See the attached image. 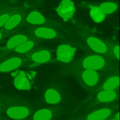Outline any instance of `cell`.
Here are the masks:
<instances>
[{
    "mask_svg": "<svg viewBox=\"0 0 120 120\" xmlns=\"http://www.w3.org/2000/svg\"><path fill=\"white\" fill-rule=\"evenodd\" d=\"M34 45V43L32 41H26L15 48V52L18 53H24L31 49Z\"/></svg>",
    "mask_w": 120,
    "mask_h": 120,
    "instance_id": "obj_21",
    "label": "cell"
},
{
    "mask_svg": "<svg viewBox=\"0 0 120 120\" xmlns=\"http://www.w3.org/2000/svg\"><path fill=\"white\" fill-rule=\"evenodd\" d=\"M90 14L93 21L98 23L103 21L105 16V14L102 10L97 6H91Z\"/></svg>",
    "mask_w": 120,
    "mask_h": 120,
    "instance_id": "obj_12",
    "label": "cell"
},
{
    "mask_svg": "<svg viewBox=\"0 0 120 120\" xmlns=\"http://www.w3.org/2000/svg\"><path fill=\"white\" fill-rule=\"evenodd\" d=\"M99 8L105 14H110L117 8L118 6L112 2H105L101 4Z\"/></svg>",
    "mask_w": 120,
    "mask_h": 120,
    "instance_id": "obj_22",
    "label": "cell"
},
{
    "mask_svg": "<svg viewBox=\"0 0 120 120\" xmlns=\"http://www.w3.org/2000/svg\"><path fill=\"white\" fill-rule=\"evenodd\" d=\"M6 113L9 117L19 120L26 117L29 115V111L24 106H13L8 109Z\"/></svg>",
    "mask_w": 120,
    "mask_h": 120,
    "instance_id": "obj_5",
    "label": "cell"
},
{
    "mask_svg": "<svg viewBox=\"0 0 120 120\" xmlns=\"http://www.w3.org/2000/svg\"></svg>",
    "mask_w": 120,
    "mask_h": 120,
    "instance_id": "obj_26",
    "label": "cell"
},
{
    "mask_svg": "<svg viewBox=\"0 0 120 120\" xmlns=\"http://www.w3.org/2000/svg\"><path fill=\"white\" fill-rule=\"evenodd\" d=\"M82 64L86 69L98 70L104 66L105 61L101 56L93 55L86 58L83 60Z\"/></svg>",
    "mask_w": 120,
    "mask_h": 120,
    "instance_id": "obj_3",
    "label": "cell"
},
{
    "mask_svg": "<svg viewBox=\"0 0 120 120\" xmlns=\"http://www.w3.org/2000/svg\"><path fill=\"white\" fill-rule=\"evenodd\" d=\"M27 21L32 24H39L45 22V18L41 14L37 11L30 13L26 18Z\"/></svg>",
    "mask_w": 120,
    "mask_h": 120,
    "instance_id": "obj_16",
    "label": "cell"
},
{
    "mask_svg": "<svg viewBox=\"0 0 120 120\" xmlns=\"http://www.w3.org/2000/svg\"><path fill=\"white\" fill-rule=\"evenodd\" d=\"M51 57L50 52L46 50L41 51L34 53L31 58L32 60L38 63H44L49 60Z\"/></svg>",
    "mask_w": 120,
    "mask_h": 120,
    "instance_id": "obj_15",
    "label": "cell"
},
{
    "mask_svg": "<svg viewBox=\"0 0 120 120\" xmlns=\"http://www.w3.org/2000/svg\"><path fill=\"white\" fill-rule=\"evenodd\" d=\"M22 63V60L18 57H13L0 62V72H7L19 67Z\"/></svg>",
    "mask_w": 120,
    "mask_h": 120,
    "instance_id": "obj_4",
    "label": "cell"
},
{
    "mask_svg": "<svg viewBox=\"0 0 120 120\" xmlns=\"http://www.w3.org/2000/svg\"><path fill=\"white\" fill-rule=\"evenodd\" d=\"M75 52V48L69 45H61L58 46L56 51L58 60L65 63L69 62L72 59Z\"/></svg>",
    "mask_w": 120,
    "mask_h": 120,
    "instance_id": "obj_2",
    "label": "cell"
},
{
    "mask_svg": "<svg viewBox=\"0 0 120 120\" xmlns=\"http://www.w3.org/2000/svg\"><path fill=\"white\" fill-rule=\"evenodd\" d=\"M119 84V78L113 76L109 79L104 84L103 88L105 90H112L116 88Z\"/></svg>",
    "mask_w": 120,
    "mask_h": 120,
    "instance_id": "obj_20",
    "label": "cell"
},
{
    "mask_svg": "<svg viewBox=\"0 0 120 120\" xmlns=\"http://www.w3.org/2000/svg\"><path fill=\"white\" fill-rule=\"evenodd\" d=\"M82 78L88 85L93 86L98 81V73L94 70L87 69L82 73Z\"/></svg>",
    "mask_w": 120,
    "mask_h": 120,
    "instance_id": "obj_10",
    "label": "cell"
},
{
    "mask_svg": "<svg viewBox=\"0 0 120 120\" xmlns=\"http://www.w3.org/2000/svg\"><path fill=\"white\" fill-rule=\"evenodd\" d=\"M56 10L64 21L67 22L73 17L75 10L72 1L70 0H62Z\"/></svg>",
    "mask_w": 120,
    "mask_h": 120,
    "instance_id": "obj_1",
    "label": "cell"
},
{
    "mask_svg": "<svg viewBox=\"0 0 120 120\" xmlns=\"http://www.w3.org/2000/svg\"><path fill=\"white\" fill-rule=\"evenodd\" d=\"M7 35L8 34L7 33H5L4 32L0 30V41L3 40L4 38H6V37H7Z\"/></svg>",
    "mask_w": 120,
    "mask_h": 120,
    "instance_id": "obj_23",
    "label": "cell"
},
{
    "mask_svg": "<svg viewBox=\"0 0 120 120\" xmlns=\"http://www.w3.org/2000/svg\"><path fill=\"white\" fill-rule=\"evenodd\" d=\"M97 97L99 101L107 102L113 100L116 97V94L112 90H105L100 92Z\"/></svg>",
    "mask_w": 120,
    "mask_h": 120,
    "instance_id": "obj_17",
    "label": "cell"
},
{
    "mask_svg": "<svg viewBox=\"0 0 120 120\" xmlns=\"http://www.w3.org/2000/svg\"><path fill=\"white\" fill-rule=\"evenodd\" d=\"M52 117L51 112L47 109H43L37 112L33 116L34 120H49Z\"/></svg>",
    "mask_w": 120,
    "mask_h": 120,
    "instance_id": "obj_18",
    "label": "cell"
},
{
    "mask_svg": "<svg viewBox=\"0 0 120 120\" xmlns=\"http://www.w3.org/2000/svg\"><path fill=\"white\" fill-rule=\"evenodd\" d=\"M35 35L39 38L50 39L54 38L56 32L54 30L47 28H39L35 31Z\"/></svg>",
    "mask_w": 120,
    "mask_h": 120,
    "instance_id": "obj_13",
    "label": "cell"
},
{
    "mask_svg": "<svg viewBox=\"0 0 120 120\" xmlns=\"http://www.w3.org/2000/svg\"><path fill=\"white\" fill-rule=\"evenodd\" d=\"M22 20V16L19 14H15L12 15L4 25L0 29L7 34L9 32L15 28Z\"/></svg>",
    "mask_w": 120,
    "mask_h": 120,
    "instance_id": "obj_7",
    "label": "cell"
},
{
    "mask_svg": "<svg viewBox=\"0 0 120 120\" xmlns=\"http://www.w3.org/2000/svg\"><path fill=\"white\" fill-rule=\"evenodd\" d=\"M111 111L108 108L96 111L88 116V120H104L111 114Z\"/></svg>",
    "mask_w": 120,
    "mask_h": 120,
    "instance_id": "obj_11",
    "label": "cell"
},
{
    "mask_svg": "<svg viewBox=\"0 0 120 120\" xmlns=\"http://www.w3.org/2000/svg\"><path fill=\"white\" fill-rule=\"evenodd\" d=\"M27 38L23 35L18 34L11 37L7 41L5 45L0 47V51H6L15 48L18 45L27 41Z\"/></svg>",
    "mask_w": 120,
    "mask_h": 120,
    "instance_id": "obj_6",
    "label": "cell"
},
{
    "mask_svg": "<svg viewBox=\"0 0 120 120\" xmlns=\"http://www.w3.org/2000/svg\"><path fill=\"white\" fill-rule=\"evenodd\" d=\"M14 85L16 89L21 90H28L30 88L29 81L23 71H21L15 77L14 81Z\"/></svg>",
    "mask_w": 120,
    "mask_h": 120,
    "instance_id": "obj_8",
    "label": "cell"
},
{
    "mask_svg": "<svg viewBox=\"0 0 120 120\" xmlns=\"http://www.w3.org/2000/svg\"><path fill=\"white\" fill-rule=\"evenodd\" d=\"M87 43L93 50L97 52L104 53L107 51L106 45L101 40L96 38H89L87 39Z\"/></svg>",
    "mask_w": 120,
    "mask_h": 120,
    "instance_id": "obj_9",
    "label": "cell"
},
{
    "mask_svg": "<svg viewBox=\"0 0 120 120\" xmlns=\"http://www.w3.org/2000/svg\"><path fill=\"white\" fill-rule=\"evenodd\" d=\"M45 98L46 101L51 104H56L61 99L60 95L52 89H50L45 92Z\"/></svg>",
    "mask_w": 120,
    "mask_h": 120,
    "instance_id": "obj_14",
    "label": "cell"
},
{
    "mask_svg": "<svg viewBox=\"0 0 120 120\" xmlns=\"http://www.w3.org/2000/svg\"><path fill=\"white\" fill-rule=\"evenodd\" d=\"M114 52L118 58H119V46H117L114 48Z\"/></svg>",
    "mask_w": 120,
    "mask_h": 120,
    "instance_id": "obj_24",
    "label": "cell"
},
{
    "mask_svg": "<svg viewBox=\"0 0 120 120\" xmlns=\"http://www.w3.org/2000/svg\"><path fill=\"white\" fill-rule=\"evenodd\" d=\"M13 15L12 11L5 7L0 10V29L4 25L10 17Z\"/></svg>",
    "mask_w": 120,
    "mask_h": 120,
    "instance_id": "obj_19",
    "label": "cell"
},
{
    "mask_svg": "<svg viewBox=\"0 0 120 120\" xmlns=\"http://www.w3.org/2000/svg\"><path fill=\"white\" fill-rule=\"evenodd\" d=\"M4 1H0V10L2 9L3 8L5 7V6H4Z\"/></svg>",
    "mask_w": 120,
    "mask_h": 120,
    "instance_id": "obj_25",
    "label": "cell"
}]
</instances>
